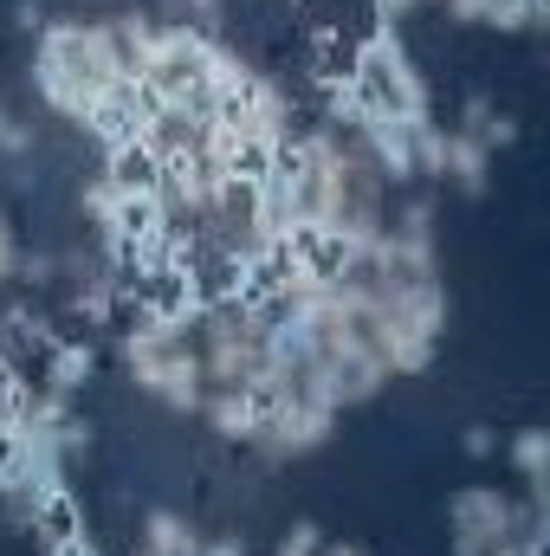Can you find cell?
<instances>
[{
	"instance_id": "cell-1",
	"label": "cell",
	"mask_w": 550,
	"mask_h": 556,
	"mask_svg": "<svg viewBox=\"0 0 550 556\" xmlns=\"http://www.w3.org/2000/svg\"><path fill=\"white\" fill-rule=\"evenodd\" d=\"M330 273L343 278L363 304L370 343L383 356L389 376H427L453 317L447 278H440V227H434V201L409 194L396 201L383 240L357 260H324Z\"/></svg>"
},
{
	"instance_id": "cell-2",
	"label": "cell",
	"mask_w": 550,
	"mask_h": 556,
	"mask_svg": "<svg viewBox=\"0 0 550 556\" xmlns=\"http://www.w3.org/2000/svg\"><path fill=\"white\" fill-rule=\"evenodd\" d=\"M26 85L59 124L85 130L98 149H124L130 142V91H137V78H130V59H124V46H117L104 13H59V20H46L33 33Z\"/></svg>"
},
{
	"instance_id": "cell-3",
	"label": "cell",
	"mask_w": 550,
	"mask_h": 556,
	"mask_svg": "<svg viewBox=\"0 0 550 556\" xmlns=\"http://www.w3.org/2000/svg\"><path fill=\"white\" fill-rule=\"evenodd\" d=\"M304 188V247L324 260H357L389 227V181L337 117H311L285 142Z\"/></svg>"
},
{
	"instance_id": "cell-4",
	"label": "cell",
	"mask_w": 550,
	"mask_h": 556,
	"mask_svg": "<svg viewBox=\"0 0 550 556\" xmlns=\"http://www.w3.org/2000/svg\"><path fill=\"white\" fill-rule=\"evenodd\" d=\"M350 78H357L376 104H389V111L409 124L414 149H421V137H434V130H440L434 85H427V72H421V59H414V46H409V33H402V26L370 20V26L350 39ZM414 175H421V168H414Z\"/></svg>"
},
{
	"instance_id": "cell-5",
	"label": "cell",
	"mask_w": 550,
	"mask_h": 556,
	"mask_svg": "<svg viewBox=\"0 0 550 556\" xmlns=\"http://www.w3.org/2000/svg\"><path fill=\"white\" fill-rule=\"evenodd\" d=\"M447 531L453 551H525L550 538V505L505 485H460L447 498Z\"/></svg>"
},
{
	"instance_id": "cell-6",
	"label": "cell",
	"mask_w": 550,
	"mask_h": 556,
	"mask_svg": "<svg viewBox=\"0 0 550 556\" xmlns=\"http://www.w3.org/2000/svg\"><path fill=\"white\" fill-rule=\"evenodd\" d=\"M337 408L330 402H260V420L247 433V453L260 466H298L337 440Z\"/></svg>"
},
{
	"instance_id": "cell-7",
	"label": "cell",
	"mask_w": 550,
	"mask_h": 556,
	"mask_svg": "<svg viewBox=\"0 0 550 556\" xmlns=\"http://www.w3.org/2000/svg\"><path fill=\"white\" fill-rule=\"evenodd\" d=\"M124 298H130L124 266H117V260H104L91 240H78V247H65V253H59V311H65L72 324L104 330V324L124 311Z\"/></svg>"
},
{
	"instance_id": "cell-8",
	"label": "cell",
	"mask_w": 550,
	"mask_h": 556,
	"mask_svg": "<svg viewBox=\"0 0 550 556\" xmlns=\"http://www.w3.org/2000/svg\"><path fill=\"white\" fill-rule=\"evenodd\" d=\"M453 26H486V33H545L550 0H440Z\"/></svg>"
},
{
	"instance_id": "cell-9",
	"label": "cell",
	"mask_w": 550,
	"mask_h": 556,
	"mask_svg": "<svg viewBox=\"0 0 550 556\" xmlns=\"http://www.w3.org/2000/svg\"><path fill=\"white\" fill-rule=\"evenodd\" d=\"M201 525L188 518V511H175V505H149L137 518V544L130 551H142V556H201Z\"/></svg>"
},
{
	"instance_id": "cell-10",
	"label": "cell",
	"mask_w": 550,
	"mask_h": 556,
	"mask_svg": "<svg viewBox=\"0 0 550 556\" xmlns=\"http://www.w3.org/2000/svg\"><path fill=\"white\" fill-rule=\"evenodd\" d=\"M492 162H499V155H492L486 142H473L466 130H447V149H440V188L479 201V194L492 188Z\"/></svg>"
},
{
	"instance_id": "cell-11",
	"label": "cell",
	"mask_w": 550,
	"mask_h": 556,
	"mask_svg": "<svg viewBox=\"0 0 550 556\" xmlns=\"http://www.w3.org/2000/svg\"><path fill=\"white\" fill-rule=\"evenodd\" d=\"M98 376V350H91V337H52L46 350H39V382L46 389H59V395H72L78 402V389Z\"/></svg>"
},
{
	"instance_id": "cell-12",
	"label": "cell",
	"mask_w": 550,
	"mask_h": 556,
	"mask_svg": "<svg viewBox=\"0 0 550 556\" xmlns=\"http://www.w3.org/2000/svg\"><path fill=\"white\" fill-rule=\"evenodd\" d=\"M505 466L518 472V485H525V498H538L550 505V433L532 420V427H518L512 440H505Z\"/></svg>"
},
{
	"instance_id": "cell-13",
	"label": "cell",
	"mask_w": 550,
	"mask_h": 556,
	"mask_svg": "<svg viewBox=\"0 0 550 556\" xmlns=\"http://www.w3.org/2000/svg\"><path fill=\"white\" fill-rule=\"evenodd\" d=\"M447 130H466L473 142H486L492 155L518 142V124H512V111H499V98H486V91H473V98L460 104V117H453Z\"/></svg>"
},
{
	"instance_id": "cell-14",
	"label": "cell",
	"mask_w": 550,
	"mask_h": 556,
	"mask_svg": "<svg viewBox=\"0 0 550 556\" xmlns=\"http://www.w3.org/2000/svg\"><path fill=\"white\" fill-rule=\"evenodd\" d=\"M201 420L221 433V440H234V446H247V433H253V420H260V395H234V389H208L201 395Z\"/></svg>"
},
{
	"instance_id": "cell-15",
	"label": "cell",
	"mask_w": 550,
	"mask_h": 556,
	"mask_svg": "<svg viewBox=\"0 0 550 556\" xmlns=\"http://www.w3.org/2000/svg\"><path fill=\"white\" fill-rule=\"evenodd\" d=\"M149 13L168 26H195V33H227V0H155Z\"/></svg>"
},
{
	"instance_id": "cell-16",
	"label": "cell",
	"mask_w": 550,
	"mask_h": 556,
	"mask_svg": "<svg viewBox=\"0 0 550 556\" xmlns=\"http://www.w3.org/2000/svg\"><path fill=\"white\" fill-rule=\"evenodd\" d=\"M20 155H33V124H26V117H20V111L0 98V162L13 168Z\"/></svg>"
},
{
	"instance_id": "cell-17",
	"label": "cell",
	"mask_w": 550,
	"mask_h": 556,
	"mask_svg": "<svg viewBox=\"0 0 550 556\" xmlns=\"http://www.w3.org/2000/svg\"><path fill=\"white\" fill-rule=\"evenodd\" d=\"M317 551H324V525L298 518L291 531H278V538H273V551H266V556H317Z\"/></svg>"
},
{
	"instance_id": "cell-18",
	"label": "cell",
	"mask_w": 550,
	"mask_h": 556,
	"mask_svg": "<svg viewBox=\"0 0 550 556\" xmlns=\"http://www.w3.org/2000/svg\"><path fill=\"white\" fill-rule=\"evenodd\" d=\"M13 285H26V291L59 285V253H26V247H20V273H13Z\"/></svg>"
},
{
	"instance_id": "cell-19",
	"label": "cell",
	"mask_w": 550,
	"mask_h": 556,
	"mask_svg": "<svg viewBox=\"0 0 550 556\" xmlns=\"http://www.w3.org/2000/svg\"><path fill=\"white\" fill-rule=\"evenodd\" d=\"M13 273H20V227H13V214L0 207V291L13 285Z\"/></svg>"
},
{
	"instance_id": "cell-20",
	"label": "cell",
	"mask_w": 550,
	"mask_h": 556,
	"mask_svg": "<svg viewBox=\"0 0 550 556\" xmlns=\"http://www.w3.org/2000/svg\"><path fill=\"white\" fill-rule=\"evenodd\" d=\"M460 446H466L473 459H492V453H499V427H486V420H473V427L460 433Z\"/></svg>"
},
{
	"instance_id": "cell-21",
	"label": "cell",
	"mask_w": 550,
	"mask_h": 556,
	"mask_svg": "<svg viewBox=\"0 0 550 556\" xmlns=\"http://www.w3.org/2000/svg\"><path fill=\"white\" fill-rule=\"evenodd\" d=\"M421 7H440V0H370V20H389V26H402L409 13H421Z\"/></svg>"
},
{
	"instance_id": "cell-22",
	"label": "cell",
	"mask_w": 550,
	"mask_h": 556,
	"mask_svg": "<svg viewBox=\"0 0 550 556\" xmlns=\"http://www.w3.org/2000/svg\"><path fill=\"white\" fill-rule=\"evenodd\" d=\"M13 26H20V33H39V26H46V7H39V0H13Z\"/></svg>"
},
{
	"instance_id": "cell-23",
	"label": "cell",
	"mask_w": 550,
	"mask_h": 556,
	"mask_svg": "<svg viewBox=\"0 0 550 556\" xmlns=\"http://www.w3.org/2000/svg\"><path fill=\"white\" fill-rule=\"evenodd\" d=\"M317 556H370V551H363V544H343V538H324V551Z\"/></svg>"
}]
</instances>
